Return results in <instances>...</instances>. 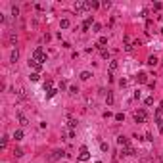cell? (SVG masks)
<instances>
[{
	"label": "cell",
	"instance_id": "cell-1",
	"mask_svg": "<svg viewBox=\"0 0 163 163\" xmlns=\"http://www.w3.org/2000/svg\"><path fill=\"white\" fill-rule=\"evenodd\" d=\"M33 60H35V62H38V63L46 62V54L42 52V48H37V50L33 52Z\"/></svg>",
	"mask_w": 163,
	"mask_h": 163
},
{
	"label": "cell",
	"instance_id": "cell-2",
	"mask_svg": "<svg viewBox=\"0 0 163 163\" xmlns=\"http://www.w3.org/2000/svg\"><path fill=\"white\" fill-rule=\"evenodd\" d=\"M146 119H148L146 110H138V111H134V121H136V123H146Z\"/></svg>",
	"mask_w": 163,
	"mask_h": 163
},
{
	"label": "cell",
	"instance_id": "cell-3",
	"mask_svg": "<svg viewBox=\"0 0 163 163\" xmlns=\"http://www.w3.org/2000/svg\"><path fill=\"white\" fill-rule=\"evenodd\" d=\"M79 161H88L90 159V152H88V148L86 146H81V152H79Z\"/></svg>",
	"mask_w": 163,
	"mask_h": 163
},
{
	"label": "cell",
	"instance_id": "cell-4",
	"mask_svg": "<svg viewBox=\"0 0 163 163\" xmlns=\"http://www.w3.org/2000/svg\"><path fill=\"white\" fill-rule=\"evenodd\" d=\"M73 8H75V12H77V13H83L85 10H88V4L79 0V2H75V6H73Z\"/></svg>",
	"mask_w": 163,
	"mask_h": 163
},
{
	"label": "cell",
	"instance_id": "cell-5",
	"mask_svg": "<svg viewBox=\"0 0 163 163\" xmlns=\"http://www.w3.org/2000/svg\"><path fill=\"white\" fill-rule=\"evenodd\" d=\"M136 152H134V148H132L131 144L129 146H123V152H121V155H134Z\"/></svg>",
	"mask_w": 163,
	"mask_h": 163
},
{
	"label": "cell",
	"instance_id": "cell-6",
	"mask_svg": "<svg viewBox=\"0 0 163 163\" xmlns=\"http://www.w3.org/2000/svg\"><path fill=\"white\" fill-rule=\"evenodd\" d=\"M63 155H65V152H63V150H56V152H52L50 159H52V161H56V159H60V157H63Z\"/></svg>",
	"mask_w": 163,
	"mask_h": 163
},
{
	"label": "cell",
	"instance_id": "cell-7",
	"mask_svg": "<svg viewBox=\"0 0 163 163\" xmlns=\"http://www.w3.org/2000/svg\"><path fill=\"white\" fill-rule=\"evenodd\" d=\"M29 65L35 69V73H38L42 69V63H38V62H35V60H29Z\"/></svg>",
	"mask_w": 163,
	"mask_h": 163
},
{
	"label": "cell",
	"instance_id": "cell-8",
	"mask_svg": "<svg viewBox=\"0 0 163 163\" xmlns=\"http://www.w3.org/2000/svg\"><path fill=\"white\" fill-rule=\"evenodd\" d=\"M17 119H19V125H21V127H27L29 125V119L23 115V113H17Z\"/></svg>",
	"mask_w": 163,
	"mask_h": 163
},
{
	"label": "cell",
	"instance_id": "cell-9",
	"mask_svg": "<svg viewBox=\"0 0 163 163\" xmlns=\"http://www.w3.org/2000/svg\"><path fill=\"white\" fill-rule=\"evenodd\" d=\"M117 144H119V146H129V138H127V136H119V138H117Z\"/></svg>",
	"mask_w": 163,
	"mask_h": 163
},
{
	"label": "cell",
	"instance_id": "cell-10",
	"mask_svg": "<svg viewBox=\"0 0 163 163\" xmlns=\"http://www.w3.org/2000/svg\"><path fill=\"white\" fill-rule=\"evenodd\" d=\"M155 123H157V131L163 132V119H161V115H155Z\"/></svg>",
	"mask_w": 163,
	"mask_h": 163
},
{
	"label": "cell",
	"instance_id": "cell-11",
	"mask_svg": "<svg viewBox=\"0 0 163 163\" xmlns=\"http://www.w3.org/2000/svg\"><path fill=\"white\" fill-rule=\"evenodd\" d=\"M157 62H159V60H157V56H150V58H148V65H152V67L157 65Z\"/></svg>",
	"mask_w": 163,
	"mask_h": 163
},
{
	"label": "cell",
	"instance_id": "cell-12",
	"mask_svg": "<svg viewBox=\"0 0 163 163\" xmlns=\"http://www.w3.org/2000/svg\"><path fill=\"white\" fill-rule=\"evenodd\" d=\"M136 81H138V83H148V75H146V73H138Z\"/></svg>",
	"mask_w": 163,
	"mask_h": 163
},
{
	"label": "cell",
	"instance_id": "cell-13",
	"mask_svg": "<svg viewBox=\"0 0 163 163\" xmlns=\"http://www.w3.org/2000/svg\"><path fill=\"white\" fill-rule=\"evenodd\" d=\"M17 58H19V52H17V48H16V50H12V56H10L12 63H16V62H17Z\"/></svg>",
	"mask_w": 163,
	"mask_h": 163
},
{
	"label": "cell",
	"instance_id": "cell-14",
	"mask_svg": "<svg viewBox=\"0 0 163 163\" xmlns=\"http://www.w3.org/2000/svg\"><path fill=\"white\" fill-rule=\"evenodd\" d=\"M90 23H92V17H86V19H85V23H83V31H88Z\"/></svg>",
	"mask_w": 163,
	"mask_h": 163
},
{
	"label": "cell",
	"instance_id": "cell-15",
	"mask_svg": "<svg viewBox=\"0 0 163 163\" xmlns=\"http://www.w3.org/2000/svg\"><path fill=\"white\" fill-rule=\"evenodd\" d=\"M104 44H107V37H100V40H98V44H96V48H102Z\"/></svg>",
	"mask_w": 163,
	"mask_h": 163
},
{
	"label": "cell",
	"instance_id": "cell-16",
	"mask_svg": "<svg viewBox=\"0 0 163 163\" xmlns=\"http://www.w3.org/2000/svg\"><path fill=\"white\" fill-rule=\"evenodd\" d=\"M86 4H88V10H98L100 8V4L94 2V0H92V2H86Z\"/></svg>",
	"mask_w": 163,
	"mask_h": 163
},
{
	"label": "cell",
	"instance_id": "cell-17",
	"mask_svg": "<svg viewBox=\"0 0 163 163\" xmlns=\"http://www.w3.org/2000/svg\"><path fill=\"white\" fill-rule=\"evenodd\" d=\"M13 138H16V140H21V138H23V131H21V129H17L16 132H13Z\"/></svg>",
	"mask_w": 163,
	"mask_h": 163
},
{
	"label": "cell",
	"instance_id": "cell-18",
	"mask_svg": "<svg viewBox=\"0 0 163 163\" xmlns=\"http://www.w3.org/2000/svg\"><path fill=\"white\" fill-rule=\"evenodd\" d=\"M90 77H92V75H90V71H83V73H81V79H83V81H88Z\"/></svg>",
	"mask_w": 163,
	"mask_h": 163
},
{
	"label": "cell",
	"instance_id": "cell-19",
	"mask_svg": "<svg viewBox=\"0 0 163 163\" xmlns=\"http://www.w3.org/2000/svg\"><path fill=\"white\" fill-rule=\"evenodd\" d=\"M106 102H107V106H111V104H113V94H111V92H107V96H106Z\"/></svg>",
	"mask_w": 163,
	"mask_h": 163
},
{
	"label": "cell",
	"instance_id": "cell-20",
	"mask_svg": "<svg viewBox=\"0 0 163 163\" xmlns=\"http://www.w3.org/2000/svg\"><path fill=\"white\" fill-rule=\"evenodd\" d=\"M17 98H19V100H25V90H23V88L17 90Z\"/></svg>",
	"mask_w": 163,
	"mask_h": 163
},
{
	"label": "cell",
	"instance_id": "cell-21",
	"mask_svg": "<svg viewBox=\"0 0 163 163\" xmlns=\"http://www.w3.org/2000/svg\"><path fill=\"white\" fill-rule=\"evenodd\" d=\"M67 125H69V129L73 131V129L77 127V121H75V119H69V121H67Z\"/></svg>",
	"mask_w": 163,
	"mask_h": 163
},
{
	"label": "cell",
	"instance_id": "cell-22",
	"mask_svg": "<svg viewBox=\"0 0 163 163\" xmlns=\"http://www.w3.org/2000/svg\"><path fill=\"white\" fill-rule=\"evenodd\" d=\"M56 92H58L56 88H50V90L46 92V98H52V96H56Z\"/></svg>",
	"mask_w": 163,
	"mask_h": 163
},
{
	"label": "cell",
	"instance_id": "cell-23",
	"mask_svg": "<svg viewBox=\"0 0 163 163\" xmlns=\"http://www.w3.org/2000/svg\"><path fill=\"white\" fill-rule=\"evenodd\" d=\"M13 155H16V157H21V155H23V150H21V148H16V150H13Z\"/></svg>",
	"mask_w": 163,
	"mask_h": 163
},
{
	"label": "cell",
	"instance_id": "cell-24",
	"mask_svg": "<svg viewBox=\"0 0 163 163\" xmlns=\"http://www.w3.org/2000/svg\"><path fill=\"white\" fill-rule=\"evenodd\" d=\"M60 25H62V29H67V27H69V19H62Z\"/></svg>",
	"mask_w": 163,
	"mask_h": 163
},
{
	"label": "cell",
	"instance_id": "cell-25",
	"mask_svg": "<svg viewBox=\"0 0 163 163\" xmlns=\"http://www.w3.org/2000/svg\"><path fill=\"white\" fill-rule=\"evenodd\" d=\"M144 104H146V106H152V104H154V96H148L144 100Z\"/></svg>",
	"mask_w": 163,
	"mask_h": 163
},
{
	"label": "cell",
	"instance_id": "cell-26",
	"mask_svg": "<svg viewBox=\"0 0 163 163\" xmlns=\"http://www.w3.org/2000/svg\"><path fill=\"white\" fill-rule=\"evenodd\" d=\"M100 29H102L100 23H94V27H92V33H100Z\"/></svg>",
	"mask_w": 163,
	"mask_h": 163
},
{
	"label": "cell",
	"instance_id": "cell-27",
	"mask_svg": "<svg viewBox=\"0 0 163 163\" xmlns=\"http://www.w3.org/2000/svg\"><path fill=\"white\" fill-rule=\"evenodd\" d=\"M38 79H40V75H38V73H31V81H33V83H37Z\"/></svg>",
	"mask_w": 163,
	"mask_h": 163
},
{
	"label": "cell",
	"instance_id": "cell-28",
	"mask_svg": "<svg viewBox=\"0 0 163 163\" xmlns=\"http://www.w3.org/2000/svg\"><path fill=\"white\" fill-rule=\"evenodd\" d=\"M100 148H102V152H107V150H110V146H107L106 142H102V144H100Z\"/></svg>",
	"mask_w": 163,
	"mask_h": 163
},
{
	"label": "cell",
	"instance_id": "cell-29",
	"mask_svg": "<svg viewBox=\"0 0 163 163\" xmlns=\"http://www.w3.org/2000/svg\"><path fill=\"white\" fill-rule=\"evenodd\" d=\"M115 119H117V121H123V119H125V113H117Z\"/></svg>",
	"mask_w": 163,
	"mask_h": 163
},
{
	"label": "cell",
	"instance_id": "cell-30",
	"mask_svg": "<svg viewBox=\"0 0 163 163\" xmlns=\"http://www.w3.org/2000/svg\"><path fill=\"white\" fill-rule=\"evenodd\" d=\"M69 92H71V94H77L79 88H77V86H69Z\"/></svg>",
	"mask_w": 163,
	"mask_h": 163
},
{
	"label": "cell",
	"instance_id": "cell-31",
	"mask_svg": "<svg viewBox=\"0 0 163 163\" xmlns=\"http://www.w3.org/2000/svg\"><path fill=\"white\" fill-rule=\"evenodd\" d=\"M6 144H8V136H4V138H2V142H0V146L6 148Z\"/></svg>",
	"mask_w": 163,
	"mask_h": 163
},
{
	"label": "cell",
	"instance_id": "cell-32",
	"mask_svg": "<svg viewBox=\"0 0 163 163\" xmlns=\"http://www.w3.org/2000/svg\"><path fill=\"white\" fill-rule=\"evenodd\" d=\"M102 58H104V60H107V58H110V52H107V50H102Z\"/></svg>",
	"mask_w": 163,
	"mask_h": 163
},
{
	"label": "cell",
	"instance_id": "cell-33",
	"mask_svg": "<svg viewBox=\"0 0 163 163\" xmlns=\"http://www.w3.org/2000/svg\"><path fill=\"white\" fill-rule=\"evenodd\" d=\"M110 69H111V71H113V69H117V62H115V60L110 63Z\"/></svg>",
	"mask_w": 163,
	"mask_h": 163
},
{
	"label": "cell",
	"instance_id": "cell-34",
	"mask_svg": "<svg viewBox=\"0 0 163 163\" xmlns=\"http://www.w3.org/2000/svg\"><path fill=\"white\" fill-rule=\"evenodd\" d=\"M102 6H104V8H110V6H111V2H110V0H104Z\"/></svg>",
	"mask_w": 163,
	"mask_h": 163
},
{
	"label": "cell",
	"instance_id": "cell-35",
	"mask_svg": "<svg viewBox=\"0 0 163 163\" xmlns=\"http://www.w3.org/2000/svg\"><path fill=\"white\" fill-rule=\"evenodd\" d=\"M16 40H17V38H16V35H10V42H12V44H16Z\"/></svg>",
	"mask_w": 163,
	"mask_h": 163
},
{
	"label": "cell",
	"instance_id": "cell-36",
	"mask_svg": "<svg viewBox=\"0 0 163 163\" xmlns=\"http://www.w3.org/2000/svg\"><path fill=\"white\" fill-rule=\"evenodd\" d=\"M161 35H163V29H161Z\"/></svg>",
	"mask_w": 163,
	"mask_h": 163
},
{
	"label": "cell",
	"instance_id": "cell-37",
	"mask_svg": "<svg viewBox=\"0 0 163 163\" xmlns=\"http://www.w3.org/2000/svg\"><path fill=\"white\" fill-rule=\"evenodd\" d=\"M96 163H102V161H96Z\"/></svg>",
	"mask_w": 163,
	"mask_h": 163
}]
</instances>
